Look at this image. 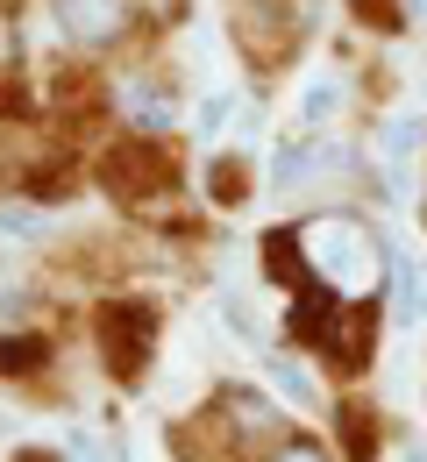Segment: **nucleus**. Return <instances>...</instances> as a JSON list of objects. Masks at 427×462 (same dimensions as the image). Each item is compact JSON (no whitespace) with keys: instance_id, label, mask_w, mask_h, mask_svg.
I'll return each mask as SVG.
<instances>
[{"instance_id":"20e7f679","label":"nucleus","mask_w":427,"mask_h":462,"mask_svg":"<svg viewBox=\"0 0 427 462\" xmlns=\"http://www.w3.org/2000/svg\"><path fill=\"white\" fill-rule=\"evenodd\" d=\"M320 164H328V135H300L292 128V143H278V192H300L306 178H320Z\"/></svg>"},{"instance_id":"0eeeda50","label":"nucleus","mask_w":427,"mask_h":462,"mask_svg":"<svg viewBox=\"0 0 427 462\" xmlns=\"http://www.w3.org/2000/svg\"><path fill=\"white\" fill-rule=\"evenodd\" d=\"M421 135H427L421 115H392L385 128H377V157H385V164H406V157L421 150Z\"/></svg>"},{"instance_id":"9d476101","label":"nucleus","mask_w":427,"mask_h":462,"mask_svg":"<svg viewBox=\"0 0 427 462\" xmlns=\"http://www.w3.org/2000/svg\"><path fill=\"white\" fill-rule=\"evenodd\" d=\"M271 462H328V456H320L313 441H278V448H271Z\"/></svg>"},{"instance_id":"39448f33","label":"nucleus","mask_w":427,"mask_h":462,"mask_svg":"<svg viewBox=\"0 0 427 462\" xmlns=\"http://www.w3.org/2000/svg\"><path fill=\"white\" fill-rule=\"evenodd\" d=\"M335 107H342V86H335V79H313L300 93V135H328V128H335Z\"/></svg>"},{"instance_id":"f8f14e48","label":"nucleus","mask_w":427,"mask_h":462,"mask_svg":"<svg viewBox=\"0 0 427 462\" xmlns=\"http://www.w3.org/2000/svg\"><path fill=\"white\" fill-rule=\"evenodd\" d=\"M385 462H427V448H421V441H392V448H385Z\"/></svg>"},{"instance_id":"9b49d317","label":"nucleus","mask_w":427,"mask_h":462,"mask_svg":"<svg viewBox=\"0 0 427 462\" xmlns=\"http://www.w3.org/2000/svg\"><path fill=\"white\" fill-rule=\"evenodd\" d=\"M228 107H236V100H228V93H214V100H207V107H200V128H207V135H214V128H221V121H228Z\"/></svg>"},{"instance_id":"1a4fd4ad","label":"nucleus","mask_w":427,"mask_h":462,"mask_svg":"<svg viewBox=\"0 0 427 462\" xmlns=\"http://www.w3.org/2000/svg\"><path fill=\"white\" fill-rule=\"evenodd\" d=\"M135 328H150V313H122V335H135ZM107 342H115V328H107ZM107 356H122V370H135V363H143V348H135V342L107 348Z\"/></svg>"},{"instance_id":"423d86ee","label":"nucleus","mask_w":427,"mask_h":462,"mask_svg":"<svg viewBox=\"0 0 427 462\" xmlns=\"http://www.w3.org/2000/svg\"><path fill=\"white\" fill-rule=\"evenodd\" d=\"M264 370L285 392V405H320V384H313V370H306L300 356H264Z\"/></svg>"},{"instance_id":"6e6552de","label":"nucleus","mask_w":427,"mask_h":462,"mask_svg":"<svg viewBox=\"0 0 427 462\" xmlns=\"http://www.w3.org/2000/svg\"><path fill=\"white\" fill-rule=\"evenodd\" d=\"M0 235H14V242H36V235H43V214H29V207H0Z\"/></svg>"},{"instance_id":"ddd939ff","label":"nucleus","mask_w":427,"mask_h":462,"mask_svg":"<svg viewBox=\"0 0 427 462\" xmlns=\"http://www.w3.org/2000/svg\"><path fill=\"white\" fill-rule=\"evenodd\" d=\"M0 58H7V22H0Z\"/></svg>"},{"instance_id":"f257e3e1","label":"nucleus","mask_w":427,"mask_h":462,"mask_svg":"<svg viewBox=\"0 0 427 462\" xmlns=\"http://www.w3.org/2000/svg\"><path fill=\"white\" fill-rule=\"evenodd\" d=\"M292 256L313 271V285L328 291L335 306H364L370 291L392 278L385 242L364 221H349V214H313V221H300L292 228Z\"/></svg>"},{"instance_id":"f03ea898","label":"nucleus","mask_w":427,"mask_h":462,"mask_svg":"<svg viewBox=\"0 0 427 462\" xmlns=\"http://www.w3.org/2000/svg\"><path fill=\"white\" fill-rule=\"evenodd\" d=\"M128 14H135V0H58V22L71 43H86V51H100V43H115L128 29Z\"/></svg>"},{"instance_id":"7ed1b4c3","label":"nucleus","mask_w":427,"mask_h":462,"mask_svg":"<svg viewBox=\"0 0 427 462\" xmlns=\"http://www.w3.org/2000/svg\"><path fill=\"white\" fill-rule=\"evenodd\" d=\"M392 313H399V328H421L427 320V263L413 249L392 256Z\"/></svg>"}]
</instances>
